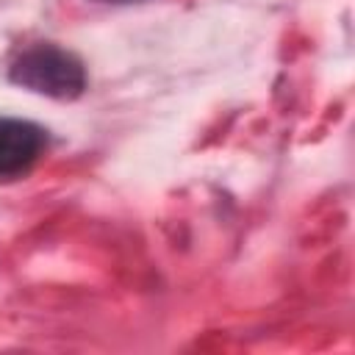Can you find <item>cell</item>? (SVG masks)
<instances>
[{"label":"cell","mask_w":355,"mask_h":355,"mask_svg":"<svg viewBox=\"0 0 355 355\" xmlns=\"http://www.w3.org/2000/svg\"><path fill=\"white\" fill-rule=\"evenodd\" d=\"M8 80L50 100H78L89 83L83 61L53 42H36L19 50L8 67Z\"/></svg>","instance_id":"obj_1"},{"label":"cell","mask_w":355,"mask_h":355,"mask_svg":"<svg viewBox=\"0 0 355 355\" xmlns=\"http://www.w3.org/2000/svg\"><path fill=\"white\" fill-rule=\"evenodd\" d=\"M47 130L39 122L0 116V183H14L39 164L47 150Z\"/></svg>","instance_id":"obj_2"},{"label":"cell","mask_w":355,"mask_h":355,"mask_svg":"<svg viewBox=\"0 0 355 355\" xmlns=\"http://www.w3.org/2000/svg\"><path fill=\"white\" fill-rule=\"evenodd\" d=\"M105 3H130V0H105Z\"/></svg>","instance_id":"obj_3"}]
</instances>
